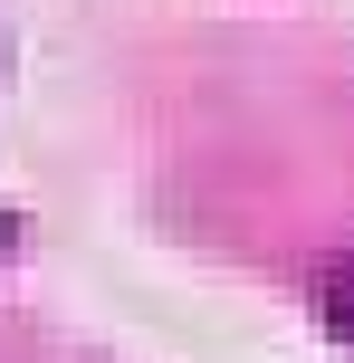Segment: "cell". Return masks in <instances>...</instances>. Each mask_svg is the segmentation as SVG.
<instances>
[{"label":"cell","instance_id":"cell-2","mask_svg":"<svg viewBox=\"0 0 354 363\" xmlns=\"http://www.w3.org/2000/svg\"><path fill=\"white\" fill-rule=\"evenodd\" d=\"M0 67H10V29H0Z\"/></svg>","mask_w":354,"mask_h":363},{"label":"cell","instance_id":"cell-1","mask_svg":"<svg viewBox=\"0 0 354 363\" xmlns=\"http://www.w3.org/2000/svg\"><path fill=\"white\" fill-rule=\"evenodd\" d=\"M316 315H326V335H345V345H354V258H336V268H326Z\"/></svg>","mask_w":354,"mask_h":363}]
</instances>
